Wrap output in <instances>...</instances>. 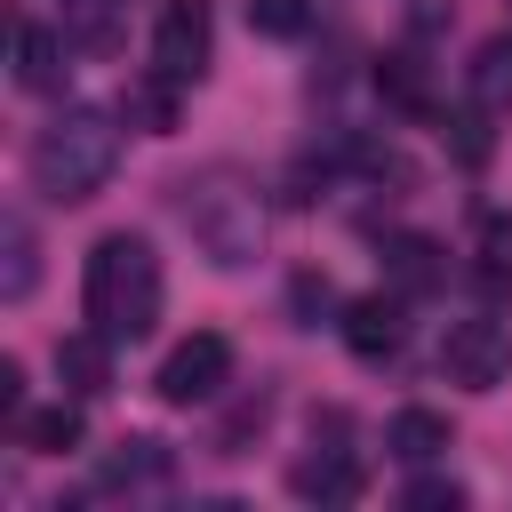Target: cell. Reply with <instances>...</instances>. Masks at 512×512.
I'll list each match as a JSON object with an SVG mask.
<instances>
[{
	"instance_id": "7402d4cb",
	"label": "cell",
	"mask_w": 512,
	"mask_h": 512,
	"mask_svg": "<svg viewBox=\"0 0 512 512\" xmlns=\"http://www.w3.org/2000/svg\"><path fill=\"white\" fill-rule=\"evenodd\" d=\"M288 296H296V312H328V304H336V296H328V280H312V272H296V288H288Z\"/></svg>"
},
{
	"instance_id": "9c48e42d",
	"label": "cell",
	"mask_w": 512,
	"mask_h": 512,
	"mask_svg": "<svg viewBox=\"0 0 512 512\" xmlns=\"http://www.w3.org/2000/svg\"><path fill=\"white\" fill-rule=\"evenodd\" d=\"M56 376L72 400H96L112 384V336L104 328H80V336H56Z\"/></svg>"
},
{
	"instance_id": "277c9868",
	"label": "cell",
	"mask_w": 512,
	"mask_h": 512,
	"mask_svg": "<svg viewBox=\"0 0 512 512\" xmlns=\"http://www.w3.org/2000/svg\"><path fill=\"white\" fill-rule=\"evenodd\" d=\"M232 384V336H216V328H192L168 360H160V376H152V392L168 400V408H200V400H216Z\"/></svg>"
},
{
	"instance_id": "6da1fadb",
	"label": "cell",
	"mask_w": 512,
	"mask_h": 512,
	"mask_svg": "<svg viewBox=\"0 0 512 512\" xmlns=\"http://www.w3.org/2000/svg\"><path fill=\"white\" fill-rule=\"evenodd\" d=\"M160 304H168V280H160V248L144 232H104L88 248V272H80V312L88 328H104L112 344H136L160 328Z\"/></svg>"
},
{
	"instance_id": "5b68a950",
	"label": "cell",
	"mask_w": 512,
	"mask_h": 512,
	"mask_svg": "<svg viewBox=\"0 0 512 512\" xmlns=\"http://www.w3.org/2000/svg\"><path fill=\"white\" fill-rule=\"evenodd\" d=\"M208 56H216V24H208V0H168L160 8V24H152V64L160 72H176L184 88L208 72Z\"/></svg>"
},
{
	"instance_id": "ba28073f",
	"label": "cell",
	"mask_w": 512,
	"mask_h": 512,
	"mask_svg": "<svg viewBox=\"0 0 512 512\" xmlns=\"http://www.w3.org/2000/svg\"><path fill=\"white\" fill-rule=\"evenodd\" d=\"M384 272H392L400 296H432V288L448 280V256H440V240H424V232H384Z\"/></svg>"
},
{
	"instance_id": "7c38bea8",
	"label": "cell",
	"mask_w": 512,
	"mask_h": 512,
	"mask_svg": "<svg viewBox=\"0 0 512 512\" xmlns=\"http://www.w3.org/2000/svg\"><path fill=\"white\" fill-rule=\"evenodd\" d=\"M384 448H392L400 464H432V456H448V416H440V408H400V416L384 424Z\"/></svg>"
},
{
	"instance_id": "44dd1931",
	"label": "cell",
	"mask_w": 512,
	"mask_h": 512,
	"mask_svg": "<svg viewBox=\"0 0 512 512\" xmlns=\"http://www.w3.org/2000/svg\"><path fill=\"white\" fill-rule=\"evenodd\" d=\"M472 288H480L488 304H504V296H512V264H496V256H488V264H472Z\"/></svg>"
},
{
	"instance_id": "4fadbf2b",
	"label": "cell",
	"mask_w": 512,
	"mask_h": 512,
	"mask_svg": "<svg viewBox=\"0 0 512 512\" xmlns=\"http://www.w3.org/2000/svg\"><path fill=\"white\" fill-rule=\"evenodd\" d=\"M16 440H24L32 456H64V448H80V400L64 392L56 408H24V424H16Z\"/></svg>"
},
{
	"instance_id": "8992f818",
	"label": "cell",
	"mask_w": 512,
	"mask_h": 512,
	"mask_svg": "<svg viewBox=\"0 0 512 512\" xmlns=\"http://www.w3.org/2000/svg\"><path fill=\"white\" fill-rule=\"evenodd\" d=\"M344 352L352 360H368V368H384V360H400V344H408V312H400V296H352L344 304Z\"/></svg>"
},
{
	"instance_id": "5bb4252c",
	"label": "cell",
	"mask_w": 512,
	"mask_h": 512,
	"mask_svg": "<svg viewBox=\"0 0 512 512\" xmlns=\"http://www.w3.org/2000/svg\"><path fill=\"white\" fill-rule=\"evenodd\" d=\"M472 104L480 112H512V32L472 48Z\"/></svg>"
},
{
	"instance_id": "2e32d148",
	"label": "cell",
	"mask_w": 512,
	"mask_h": 512,
	"mask_svg": "<svg viewBox=\"0 0 512 512\" xmlns=\"http://www.w3.org/2000/svg\"><path fill=\"white\" fill-rule=\"evenodd\" d=\"M376 88H384V104H400V112H432V80H424L416 56H384V64H376Z\"/></svg>"
},
{
	"instance_id": "9a60e30c",
	"label": "cell",
	"mask_w": 512,
	"mask_h": 512,
	"mask_svg": "<svg viewBox=\"0 0 512 512\" xmlns=\"http://www.w3.org/2000/svg\"><path fill=\"white\" fill-rule=\"evenodd\" d=\"M168 480V448L160 440H120V456L104 464V488H152Z\"/></svg>"
},
{
	"instance_id": "ac0fdd59",
	"label": "cell",
	"mask_w": 512,
	"mask_h": 512,
	"mask_svg": "<svg viewBox=\"0 0 512 512\" xmlns=\"http://www.w3.org/2000/svg\"><path fill=\"white\" fill-rule=\"evenodd\" d=\"M248 24L264 40H304L312 32V0H248Z\"/></svg>"
},
{
	"instance_id": "ffe728a7",
	"label": "cell",
	"mask_w": 512,
	"mask_h": 512,
	"mask_svg": "<svg viewBox=\"0 0 512 512\" xmlns=\"http://www.w3.org/2000/svg\"><path fill=\"white\" fill-rule=\"evenodd\" d=\"M0 424H24V368L0 360Z\"/></svg>"
},
{
	"instance_id": "30bf717a",
	"label": "cell",
	"mask_w": 512,
	"mask_h": 512,
	"mask_svg": "<svg viewBox=\"0 0 512 512\" xmlns=\"http://www.w3.org/2000/svg\"><path fill=\"white\" fill-rule=\"evenodd\" d=\"M288 488H296L304 504H352V496H360V456H352V448H320V456H304V464L288 472Z\"/></svg>"
},
{
	"instance_id": "52a82bcc",
	"label": "cell",
	"mask_w": 512,
	"mask_h": 512,
	"mask_svg": "<svg viewBox=\"0 0 512 512\" xmlns=\"http://www.w3.org/2000/svg\"><path fill=\"white\" fill-rule=\"evenodd\" d=\"M8 56H16V88H32V96H56V88H64V72H72V48H64V32H48L40 16H16V32H8Z\"/></svg>"
},
{
	"instance_id": "8fae6325",
	"label": "cell",
	"mask_w": 512,
	"mask_h": 512,
	"mask_svg": "<svg viewBox=\"0 0 512 512\" xmlns=\"http://www.w3.org/2000/svg\"><path fill=\"white\" fill-rule=\"evenodd\" d=\"M176 96H184V80L152 64L144 80H128V88H120V120H128V128H144V136H168V128H176Z\"/></svg>"
},
{
	"instance_id": "3957f363",
	"label": "cell",
	"mask_w": 512,
	"mask_h": 512,
	"mask_svg": "<svg viewBox=\"0 0 512 512\" xmlns=\"http://www.w3.org/2000/svg\"><path fill=\"white\" fill-rule=\"evenodd\" d=\"M440 376L464 384V392H496V384L512 376V328H504L496 312L448 320V336H440Z\"/></svg>"
},
{
	"instance_id": "d6986e66",
	"label": "cell",
	"mask_w": 512,
	"mask_h": 512,
	"mask_svg": "<svg viewBox=\"0 0 512 512\" xmlns=\"http://www.w3.org/2000/svg\"><path fill=\"white\" fill-rule=\"evenodd\" d=\"M400 504H408V512H456V504H464V480L424 472V480H408V488H400Z\"/></svg>"
},
{
	"instance_id": "e0dca14e",
	"label": "cell",
	"mask_w": 512,
	"mask_h": 512,
	"mask_svg": "<svg viewBox=\"0 0 512 512\" xmlns=\"http://www.w3.org/2000/svg\"><path fill=\"white\" fill-rule=\"evenodd\" d=\"M0 240H8V280H0V288H8V304H24V296H32V280H40V240H32V224H24V216H8V224H0Z\"/></svg>"
},
{
	"instance_id": "7a4b0ae2",
	"label": "cell",
	"mask_w": 512,
	"mask_h": 512,
	"mask_svg": "<svg viewBox=\"0 0 512 512\" xmlns=\"http://www.w3.org/2000/svg\"><path fill=\"white\" fill-rule=\"evenodd\" d=\"M112 160H120V128H112V112L64 104V112H56V120L32 136L24 176H32V192H40V200L72 208V200H96V192H104Z\"/></svg>"
}]
</instances>
